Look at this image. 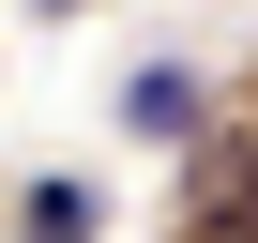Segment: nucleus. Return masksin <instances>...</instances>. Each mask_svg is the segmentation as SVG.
<instances>
[{"instance_id":"1","label":"nucleus","mask_w":258,"mask_h":243,"mask_svg":"<svg viewBox=\"0 0 258 243\" xmlns=\"http://www.w3.org/2000/svg\"><path fill=\"white\" fill-rule=\"evenodd\" d=\"M182 243H258V122H213L182 167Z\"/></svg>"},{"instance_id":"2","label":"nucleus","mask_w":258,"mask_h":243,"mask_svg":"<svg viewBox=\"0 0 258 243\" xmlns=\"http://www.w3.org/2000/svg\"><path fill=\"white\" fill-rule=\"evenodd\" d=\"M121 122H137V137H213V106H198L182 61H137V76H121Z\"/></svg>"},{"instance_id":"3","label":"nucleus","mask_w":258,"mask_h":243,"mask_svg":"<svg viewBox=\"0 0 258 243\" xmlns=\"http://www.w3.org/2000/svg\"><path fill=\"white\" fill-rule=\"evenodd\" d=\"M91 228H106L91 183H31V243H91Z\"/></svg>"}]
</instances>
